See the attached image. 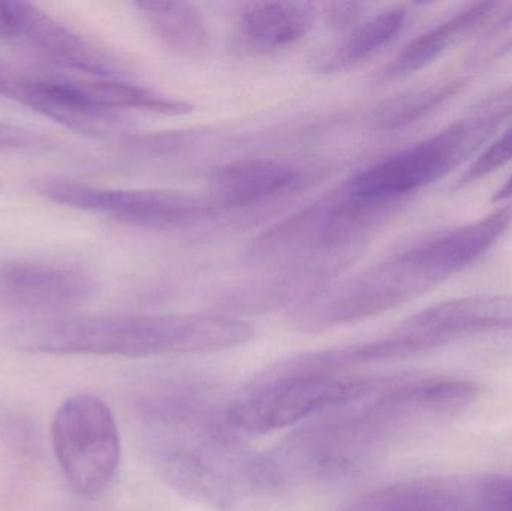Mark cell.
Listing matches in <instances>:
<instances>
[{
    "label": "cell",
    "mask_w": 512,
    "mask_h": 511,
    "mask_svg": "<svg viewBox=\"0 0 512 511\" xmlns=\"http://www.w3.org/2000/svg\"><path fill=\"white\" fill-rule=\"evenodd\" d=\"M158 473L207 509L270 510L288 491L273 456L251 452L207 396L183 399L143 423Z\"/></svg>",
    "instance_id": "obj_1"
},
{
    "label": "cell",
    "mask_w": 512,
    "mask_h": 511,
    "mask_svg": "<svg viewBox=\"0 0 512 511\" xmlns=\"http://www.w3.org/2000/svg\"><path fill=\"white\" fill-rule=\"evenodd\" d=\"M254 335L251 323L225 314H63L20 321L5 339L24 353L152 359L219 353Z\"/></svg>",
    "instance_id": "obj_2"
},
{
    "label": "cell",
    "mask_w": 512,
    "mask_h": 511,
    "mask_svg": "<svg viewBox=\"0 0 512 511\" xmlns=\"http://www.w3.org/2000/svg\"><path fill=\"white\" fill-rule=\"evenodd\" d=\"M511 117L512 86H508L438 134L361 168L343 185L358 197L403 206L412 194L468 161Z\"/></svg>",
    "instance_id": "obj_3"
},
{
    "label": "cell",
    "mask_w": 512,
    "mask_h": 511,
    "mask_svg": "<svg viewBox=\"0 0 512 511\" xmlns=\"http://www.w3.org/2000/svg\"><path fill=\"white\" fill-rule=\"evenodd\" d=\"M387 380L307 371L286 357L228 402L227 420L242 435L271 434L366 398Z\"/></svg>",
    "instance_id": "obj_4"
},
{
    "label": "cell",
    "mask_w": 512,
    "mask_h": 511,
    "mask_svg": "<svg viewBox=\"0 0 512 511\" xmlns=\"http://www.w3.org/2000/svg\"><path fill=\"white\" fill-rule=\"evenodd\" d=\"M35 189L53 203L144 230H191L219 213L209 198L189 192L102 188L59 176L39 177Z\"/></svg>",
    "instance_id": "obj_5"
},
{
    "label": "cell",
    "mask_w": 512,
    "mask_h": 511,
    "mask_svg": "<svg viewBox=\"0 0 512 511\" xmlns=\"http://www.w3.org/2000/svg\"><path fill=\"white\" fill-rule=\"evenodd\" d=\"M51 443L63 476L83 497H101L116 479L122 441L113 411L98 396L65 399L51 423Z\"/></svg>",
    "instance_id": "obj_6"
},
{
    "label": "cell",
    "mask_w": 512,
    "mask_h": 511,
    "mask_svg": "<svg viewBox=\"0 0 512 511\" xmlns=\"http://www.w3.org/2000/svg\"><path fill=\"white\" fill-rule=\"evenodd\" d=\"M0 39L17 42L45 62L95 78L125 80L126 66L110 51L29 2L0 0Z\"/></svg>",
    "instance_id": "obj_7"
},
{
    "label": "cell",
    "mask_w": 512,
    "mask_h": 511,
    "mask_svg": "<svg viewBox=\"0 0 512 511\" xmlns=\"http://www.w3.org/2000/svg\"><path fill=\"white\" fill-rule=\"evenodd\" d=\"M95 278L83 267L15 260L0 267V305L36 317L63 315L95 296Z\"/></svg>",
    "instance_id": "obj_8"
},
{
    "label": "cell",
    "mask_w": 512,
    "mask_h": 511,
    "mask_svg": "<svg viewBox=\"0 0 512 511\" xmlns=\"http://www.w3.org/2000/svg\"><path fill=\"white\" fill-rule=\"evenodd\" d=\"M0 96L90 137H108L119 126V116L81 107L72 98L66 77L26 72L3 59H0Z\"/></svg>",
    "instance_id": "obj_9"
},
{
    "label": "cell",
    "mask_w": 512,
    "mask_h": 511,
    "mask_svg": "<svg viewBox=\"0 0 512 511\" xmlns=\"http://www.w3.org/2000/svg\"><path fill=\"white\" fill-rule=\"evenodd\" d=\"M304 171L291 162L249 158L219 165L207 177V195L218 212H237L295 191Z\"/></svg>",
    "instance_id": "obj_10"
},
{
    "label": "cell",
    "mask_w": 512,
    "mask_h": 511,
    "mask_svg": "<svg viewBox=\"0 0 512 511\" xmlns=\"http://www.w3.org/2000/svg\"><path fill=\"white\" fill-rule=\"evenodd\" d=\"M512 224V204L471 224L409 246L415 257L447 281L483 257Z\"/></svg>",
    "instance_id": "obj_11"
},
{
    "label": "cell",
    "mask_w": 512,
    "mask_h": 511,
    "mask_svg": "<svg viewBox=\"0 0 512 511\" xmlns=\"http://www.w3.org/2000/svg\"><path fill=\"white\" fill-rule=\"evenodd\" d=\"M315 21L316 8L312 3H248L237 17V42L255 54L274 53L307 38Z\"/></svg>",
    "instance_id": "obj_12"
},
{
    "label": "cell",
    "mask_w": 512,
    "mask_h": 511,
    "mask_svg": "<svg viewBox=\"0 0 512 511\" xmlns=\"http://www.w3.org/2000/svg\"><path fill=\"white\" fill-rule=\"evenodd\" d=\"M439 344L457 336L512 330V296H480L450 300L409 318Z\"/></svg>",
    "instance_id": "obj_13"
},
{
    "label": "cell",
    "mask_w": 512,
    "mask_h": 511,
    "mask_svg": "<svg viewBox=\"0 0 512 511\" xmlns=\"http://www.w3.org/2000/svg\"><path fill=\"white\" fill-rule=\"evenodd\" d=\"M502 3H472L453 17L436 24L406 44L381 71L378 81H393L408 77L435 62L451 45L465 41L493 20Z\"/></svg>",
    "instance_id": "obj_14"
},
{
    "label": "cell",
    "mask_w": 512,
    "mask_h": 511,
    "mask_svg": "<svg viewBox=\"0 0 512 511\" xmlns=\"http://www.w3.org/2000/svg\"><path fill=\"white\" fill-rule=\"evenodd\" d=\"M339 511H471V479H417L384 486Z\"/></svg>",
    "instance_id": "obj_15"
},
{
    "label": "cell",
    "mask_w": 512,
    "mask_h": 511,
    "mask_svg": "<svg viewBox=\"0 0 512 511\" xmlns=\"http://www.w3.org/2000/svg\"><path fill=\"white\" fill-rule=\"evenodd\" d=\"M408 17L405 5H393L364 18L336 44L315 53L310 59L313 71L334 74L354 68L390 44L402 32Z\"/></svg>",
    "instance_id": "obj_16"
},
{
    "label": "cell",
    "mask_w": 512,
    "mask_h": 511,
    "mask_svg": "<svg viewBox=\"0 0 512 511\" xmlns=\"http://www.w3.org/2000/svg\"><path fill=\"white\" fill-rule=\"evenodd\" d=\"M150 32L171 53L198 59L212 42L210 23L204 12L191 2L144 0L134 3Z\"/></svg>",
    "instance_id": "obj_17"
},
{
    "label": "cell",
    "mask_w": 512,
    "mask_h": 511,
    "mask_svg": "<svg viewBox=\"0 0 512 511\" xmlns=\"http://www.w3.org/2000/svg\"><path fill=\"white\" fill-rule=\"evenodd\" d=\"M468 83L469 78L453 77L408 90L379 107L375 113L376 125L384 131L412 125L456 98Z\"/></svg>",
    "instance_id": "obj_18"
},
{
    "label": "cell",
    "mask_w": 512,
    "mask_h": 511,
    "mask_svg": "<svg viewBox=\"0 0 512 511\" xmlns=\"http://www.w3.org/2000/svg\"><path fill=\"white\" fill-rule=\"evenodd\" d=\"M512 53V8L501 15L478 39L466 57L468 69L483 68L501 57Z\"/></svg>",
    "instance_id": "obj_19"
},
{
    "label": "cell",
    "mask_w": 512,
    "mask_h": 511,
    "mask_svg": "<svg viewBox=\"0 0 512 511\" xmlns=\"http://www.w3.org/2000/svg\"><path fill=\"white\" fill-rule=\"evenodd\" d=\"M512 161V126L504 132L498 140L493 141L460 177L457 188L471 185L483 177L495 173L499 168Z\"/></svg>",
    "instance_id": "obj_20"
},
{
    "label": "cell",
    "mask_w": 512,
    "mask_h": 511,
    "mask_svg": "<svg viewBox=\"0 0 512 511\" xmlns=\"http://www.w3.org/2000/svg\"><path fill=\"white\" fill-rule=\"evenodd\" d=\"M475 511H512V476L474 477Z\"/></svg>",
    "instance_id": "obj_21"
},
{
    "label": "cell",
    "mask_w": 512,
    "mask_h": 511,
    "mask_svg": "<svg viewBox=\"0 0 512 511\" xmlns=\"http://www.w3.org/2000/svg\"><path fill=\"white\" fill-rule=\"evenodd\" d=\"M366 8L364 3L358 2L325 3L322 6V18L328 27L345 35L366 18Z\"/></svg>",
    "instance_id": "obj_22"
},
{
    "label": "cell",
    "mask_w": 512,
    "mask_h": 511,
    "mask_svg": "<svg viewBox=\"0 0 512 511\" xmlns=\"http://www.w3.org/2000/svg\"><path fill=\"white\" fill-rule=\"evenodd\" d=\"M45 138L30 129L0 122V147L5 149H36L45 146Z\"/></svg>",
    "instance_id": "obj_23"
},
{
    "label": "cell",
    "mask_w": 512,
    "mask_h": 511,
    "mask_svg": "<svg viewBox=\"0 0 512 511\" xmlns=\"http://www.w3.org/2000/svg\"><path fill=\"white\" fill-rule=\"evenodd\" d=\"M492 200L495 201V203H505V201L512 200V176L501 189H498V192L493 195Z\"/></svg>",
    "instance_id": "obj_24"
}]
</instances>
